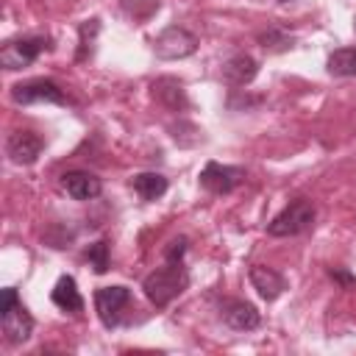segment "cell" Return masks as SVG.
I'll return each mask as SVG.
<instances>
[{
	"label": "cell",
	"mask_w": 356,
	"mask_h": 356,
	"mask_svg": "<svg viewBox=\"0 0 356 356\" xmlns=\"http://www.w3.org/2000/svg\"><path fill=\"white\" fill-rule=\"evenodd\" d=\"M328 275H331V281H337L342 289H356V275H350L345 267H331Z\"/></svg>",
	"instance_id": "7402d4cb"
},
{
	"label": "cell",
	"mask_w": 356,
	"mask_h": 356,
	"mask_svg": "<svg viewBox=\"0 0 356 356\" xmlns=\"http://www.w3.org/2000/svg\"><path fill=\"white\" fill-rule=\"evenodd\" d=\"M42 50H50V36H17L0 47V64L6 70L31 67Z\"/></svg>",
	"instance_id": "277c9868"
},
{
	"label": "cell",
	"mask_w": 356,
	"mask_h": 356,
	"mask_svg": "<svg viewBox=\"0 0 356 356\" xmlns=\"http://www.w3.org/2000/svg\"><path fill=\"white\" fill-rule=\"evenodd\" d=\"M259 44L264 50H270V53H284V50H289L295 44V36L286 33L284 28H278V25H270L267 31L259 33Z\"/></svg>",
	"instance_id": "ac0fdd59"
},
{
	"label": "cell",
	"mask_w": 356,
	"mask_h": 356,
	"mask_svg": "<svg viewBox=\"0 0 356 356\" xmlns=\"http://www.w3.org/2000/svg\"><path fill=\"white\" fill-rule=\"evenodd\" d=\"M42 147H44V142H42V136H36L33 131H14V134H8V139H6V156H8L14 164H19V167L33 164V161L39 159Z\"/></svg>",
	"instance_id": "30bf717a"
},
{
	"label": "cell",
	"mask_w": 356,
	"mask_h": 356,
	"mask_svg": "<svg viewBox=\"0 0 356 356\" xmlns=\"http://www.w3.org/2000/svg\"><path fill=\"white\" fill-rule=\"evenodd\" d=\"M325 70H328V75H337V78H353L356 75V47L334 50L325 61Z\"/></svg>",
	"instance_id": "e0dca14e"
},
{
	"label": "cell",
	"mask_w": 356,
	"mask_h": 356,
	"mask_svg": "<svg viewBox=\"0 0 356 356\" xmlns=\"http://www.w3.org/2000/svg\"><path fill=\"white\" fill-rule=\"evenodd\" d=\"M314 217H317V206L309 197H295L270 220L267 234L270 236H298L314 225Z\"/></svg>",
	"instance_id": "3957f363"
},
{
	"label": "cell",
	"mask_w": 356,
	"mask_h": 356,
	"mask_svg": "<svg viewBox=\"0 0 356 356\" xmlns=\"http://www.w3.org/2000/svg\"><path fill=\"white\" fill-rule=\"evenodd\" d=\"M197 181L211 195H228L245 181V170L242 167H231V164H220V161H206V167L200 170Z\"/></svg>",
	"instance_id": "ba28073f"
},
{
	"label": "cell",
	"mask_w": 356,
	"mask_h": 356,
	"mask_svg": "<svg viewBox=\"0 0 356 356\" xmlns=\"http://www.w3.org/2000/svg\"><path fill=\"white\" fill-rule=\"evenodd\" d=\"M281 3H289V0H281Z\"/></svg>",
	"instance_id": "cb8c5ba5"
},
{
	"label": "cell",
	"mask_w": 356,
	"mask_h": 356,
	"mask_svg": "<svg viewBox=\"0 0 356 356\" xmlns=\"http://www.w3.org/2000/svg\"><path fill=\"white\" fill-rule=\"evenodd\" d=\"M153 97H156L164 108L178 111V114L189 108V97H186V92H184V83L175 81V78H159V81H153Z\"/></svg>",
	"instance_id": "5bb4252c"
},
{
	"label": "cell",
	"mask_w": 356,
	"mask_h": 356,
	"mask_svg": "<svg viewBox=\"0 0 356 356\" xmlns=\"http://www.w3.org/2000/svg\"><path fill=\"white\" fill-rule=\"evenodd\" d=\"M186 248H189L186 236L172 239L164 250V264L142 278V292L156 309H167L178 295L186 292V286H189V270L184 264Z\"/></svg>",
	"instance_id": "6da1fadb"
},
{
	"label": "cell",
	"mask_w": 356,
	"mask_h": 356,
	"mask_svg": "<svg viewBox=\"0 0 356 356\" xmlns=\"http://www.w3.org/2000/svg\"><path fill=\"white\" fill-rule=\"evenodd\" d=\"M197 50V36L186 31L184 25H167L156 39H153V53L159 58H186Z\"/></svg>",
	"instance_id": "8992f818"
},
{
	"label": "cell",
	"mask_w": 356,
	"mask_h": 356,
	"mask_svg": "<svg viewBox=\"0 0 356 356\" xmlns=\"http://www.w3.org/2000/svg\"><path fill=\"white\" fill-rule=\"evenodd\" d=\"M97 31H100V19H86L81 25V47H78V61H86L92 53H95V39H97Z\"/></svg>",
	"instance_id": "44dd1931"
},
{
	"label": "cell",
	"mask_w": 356,
	"mask_h": 356,
	"mask_svg": "<svg viewBox=\"0 0 356 356\" xmlns=\"http://www.w3.org/2000/svg\"><path fill=\"white\" fill-rule=\"evenodd\" d=\"M61 186L72 200H95L103 192V181L89 170H70L61 175Z\"/></svg>",
	"instance_id": "8fae6325"
},
{
	"label": "cell",
	"mask_w": 356,
	"mask_h": 356,
	"mask_svg": "<svg viewBox=\"0 0 356 356\" xmlns=\"http://www.w3.org/2000/svg\"><path fill=\"white\" fill-rule=\"evenodd\" d=\"M11 100L17 106H31V103H56V106H64L67 103V95L50 78H31V81H22V83H14L11 86Z\"/></svg>",
	"instance_id": "5b68a950"
},
{
	"label": "cell",
	"mask_w": 356,
	"mask_h": 356,
	"mask_svg": "<svg viewBox=\"0 0 356 356\" xmlns=\"http://www.w3.org/2000/svg\"><path fill=\"white\" fill-rule=\"evenodd\" d=\"M120 6H122V11L134 19V22H145V19H150L156 11H159V0H120Z\"/></svg>",
	"instance_id": "ffe728a7"
},
{
	"label": "cell",
	"mask_w": 356,
	"mask_h": 356,
	"mask_svg": "<svg viewBox=\"0 0 356 356\" xmlns=\"http://www.w3.org/2000/svg\"><path fill=\"white\" fill-rule=\"evenodd\" d=\"M131 303V289L122 286V284H114V286H97L95 289V309H97V317L106 328H117L120 325V317H122V309Z\"/></svg>",
	"instance_id": "52a82bcc"
},
{
	"label": "cell",
	"mask_w": 356,
	"mask_h": 356,
	"mask_svg": "<svg viewBox=\"0 0 356 356\" xmlns=\"http://www.w3.org/2000/svg\"><path fill=\"white\" fill-rule=\"evenodd\" d=\"M131 186H134V192L142 197V200H147V203H153V200H159V197H164V192H167V178L161 175V172H136L134 178H131Z\"/></svg>",
	"instance_id": "2e32d148"
},
{
	"label": "cell",
	"mask_w": 356,
	"mask_h": 356,
	"mask_svg": "<svg viewBox=\"0 0 356 356\" xmlns=\"http://www.w3.org/2000/svg\"><path fill=\"white\" fill-rule=\"evenodd\" d=\"M353 31H356V17H353Z\"/></svg>",
	"instance_id": "603a6c76"
},
{
	"label": "cell",
	"mask_w": 356,
	"mask_h": 356,
	"mask_svg": "<svg viewBox=\"0 0 356 356\" xmlns=\"http://www.w3.org/2000/svg\"><path fill=\"white\" fill-rule=\"evenodd\" d=\"M50 300H53L61 312H70V314L83 312V298H81L78 284H75L72 275H61V278L56 281V286H53V292H50Z\"/></svg>",
	"instance_id": "9a60e30c"
},
{
	"label": "cell",
	"mask_w": 356,
	"mask_h": 356,
	"mask_svg": "<svg viewBox=\"0 0 356 356\" xmlns=\"http://www.w3.org/2000/svg\"><path fill=\"white\" fill-rule=\"evenodd\" d=\"M248 278H250L253 289H256L264 300H275V298H281L284 289H286V278H284L278 270L267 267V264H253L250 273H248Z\"/></svg>",
	"instance_id": "7c38bea8"
},
{
	"label": "cell",
	"mask_w": 356,
	"mask_h": 356,
	"mask_svg": "<svg viewBox=\"0 0 356 356\" xmlns=\"http://www.w3.org/2000/svg\"><path fill=\"white\" fill-rule=\"evenodd\" d=\"M83 259L89 261V267H92L97 275L108 273V264H111V248H108V239H97V242L86 245Z\"/></svg>",
	"instance_id": "d6986e66"
},
{
	"label": "cell",
	"mask_w": 356,
	"mask_h": 356,
	"mask_svg": "<svg viewBox=\"0 0 356 356\" xmlns=\"http://www.w3.org/2000/svg\"><path fill=\"white\" fill-rule=\"evenodd\" d=\"M220 317L234 331H253L261 325L259 309L248 300H239V298H222L220 300Z\"/></svg>",
	"instance_id": "9c48e42d"
},
{
	"label": "cell",
	"mask_w": 356,
	"mask_h": 356,
	"mask_svg": "<svg viewBox=\"0 0 356 356\" xmlns=\"http://www.w3.org/2000/svg\"><path fill=\"white\" fill-rule=\"evenodd\" d=\"M256 72H259V64H256V58L248 56V53L231 56V58L222 64V70H220V75H222L231 86H248V83L256 78Z\"/></svg>",
	"instance_id": "4fadbf2b"
},
{
	"label": "cell",
	"mask_w": 356,
	"mask_h": 356,
	"mask_svg": "<svg viewBox=\"0 0 356 356\" xmlns=\"http://www.w3.org/2000/svg\"><path fill=\"white\" fill-rule=\"evenodd\" d=\"M0 331L8 345H22L33 334V317L14 286H6L0 292Z\"/></svg>",
	"instance_id": "7a4b0ae2"
}]
</instances>
